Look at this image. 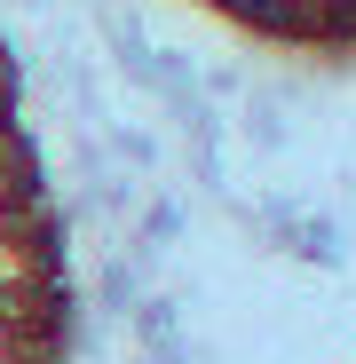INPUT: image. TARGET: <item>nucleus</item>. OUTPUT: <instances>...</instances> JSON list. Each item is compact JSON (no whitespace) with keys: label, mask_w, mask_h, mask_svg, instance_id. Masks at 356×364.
Returning a JSON list of instances; mask_svg holds the SVG:
<instances>
[{"label":"nucleus","mask_w":356,"mask_h":364,"mask_svg":"<svg viewBox=\"0 0 356 364\" xmlns=\"http://www.w3.org/2000/svg\"><path fill=\"white\" fill-rule=\"evenodd\" d=\"M40 206H48V191H40V151H32V135H24V127H0V230L24 222V214H40Z\"/></svg>","instance_id":"obj_2"},{"label":"nucleus","mask_w":356,"mask_h":364,"mask_svg":"<svg viewBox=\"0 0 356 364\" xmlns=\"http://www.w3.org/2000/svg\"><path fill=\"white\" fill-rule=\"evenodd\" d=\"M0 364H64V341L55 333H32L16 317H0Z\"/></svg>","instance_id":"obj_4"},{"label":"nucleus","mask_w":356,"mask_h":364,"mask_svg":"<svg viewBox=\"0 0 356 364\" xmlns=\"http://www.w3.org/2000/svg\"><path fill=\"white\" fill-rule=\"evenodd\" d=\"M0 317L64 341L72 285H64V214L55 206H40V214L0 230Z\"/></svg>","instance_id":"obj_1"},{"label":"nucleus","mask_w":356,"mask_h":364,"mask_svg":"<svg viewBox=\"0 0 356 364\" xmlns=\"http://www.w3.org/2000/svg\"><path fill=\"white\" fill-rule=\"evenodd\" d=\"M214 9H230L269 40H325V0H214Z\"/></svg>","instance_id":"obj_3"},{"label":"nucleus","mask_w":356,"mask_h":364,"mask_svg":"<svg viewBox=\"0 0 356 364\" xmlns=\"http://www.w3.org/2000/svg\"><path fill=\"white\" fill-rule=\"evenodd\" d=\"M356 40V0H325V48Z\"/></svg>","instance_id":"obj_5"},{"label":"nucleus","mask_w":356,"mask_h":364,"mask_svg":"<svg viewBox=\"0 0 356 364\" xmlns=\"http://www.w3.org/2000/svg\"><path fill=\"white\" fill-rule=\"evenodd\" d=\"M0 127H16V55L0 40Z\"/></svg>","instance_id":"obj_6"}]
</instances>
